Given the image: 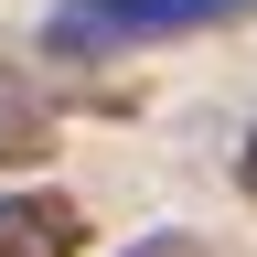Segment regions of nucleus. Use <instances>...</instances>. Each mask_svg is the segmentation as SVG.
Listing matches in <instances>:
<instances>
[{"mask_svg": "<svg viewBox=\"0 0 257 257\" xmlns=\"http://www.w3.org/2000/svg\"><path fill=\"white\" fill-rule=\"evenodd\" d=\"M140 257H193V236H150V246H140Z\"/></svg>", "mask_w": 257, "mask_h": 257, "instance_id": "20e7f679", "label": "nucleus"}, {"mask_svg": "<svg viewBox=\"0 0 257 257\" xmlns=\"http://www.w3.org/2000/svg\"><path fill=\"white\" fill-rule=\"evenodd\" d=\"M0 86H11V75H0ZM0 118H11V107H0Z\"/></svg>", "mask_w": 257, "mask_h": 257, "instance_id": "39448f33", "label": "nucleus"}, {"mask_svg": "<svg viewBox=\"0 0 257 257\" xmlns=\"http://www.w3.org/2000/svg\"><path fill=\"white\" fill-rule=\"evenodd\" d=\"M257 0H64L43 22V54L86 64V54H118V43H172V32H204V22H236Z\"/></svg>", "mask_w": 257, "mask_h": 257, "instance_id": "f257e3e1", "label": "nucleus"}, {"mask_svg": "<svg viewBox=\"0 0 257 257\" xmlns=\"http://www.w3.org/2000/svg\"><path fill=\"white\" fill-rule=\"evenodd\" d=\"M0 257H86V204L75 193H0Z\"/></svg>", "mask_w": 257, "mask_h": 257, "instance_id": "f03ea898", "label": "nucleus"}, {"mask_svg": "<svg viewBox=\"0 0 257 257\" xmlns=\"http://www.w3.org/2000/svg\"><path fill=\"white\" fill-rule=\"evenodd\" d=\"M236 182H246V193H257V128H246V150H236Z\"/></svg>", "mask_w": 257, "mask_h": 257, "instance_id": "7ed1b4c3", "label": "nucleus"}]
</instances>
